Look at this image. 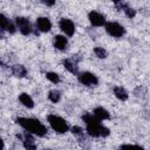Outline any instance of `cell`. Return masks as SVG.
<instances>
[{"instance_id":"30bf717a","label":"cell","mask_w":150,"mask_h":150,"mask_svg":"<svg viewBox=\"0 0 150 150\" xmlns=\"http://www.w3.org/2000/svg\"><path fill=\"white\" fill-rule=\"evenodd\" d=\"M0 26H1V32H7L9 34H14L16 30V25L11 21L5 14H0Z\"/></svg>"},{"instance_id":"d4e9b609","label":"cell","mask_w":150,"mask_h":150,"mask_svg":"<svg viewBox=\"0 0 150 150\" xmlns=\"http://www.w3.org/2000/svg\"><path fill=\"white\" fill-rule=\"evenodd\" d=\"M134 94H135V96H137V97H144V96H145V89L142 88V87H137V88L135 89Z\"/></svg>"},{"instance_id":"484cf974","label":"cell","mask_w":150,"mask_h":150,"mask_svg":"<svg viewBox=\"0 0 150 150\" xmlns=\"http://www.w3.org/2000/svg\"><path fill=\"white\" fill-rule=\"evenodd\" d=\"M42 2L47 6H54L55 5V1H42Z\"/></svg>"},{"instance_id":"7c38bea8","label":"cell","mask_w":150,"mask_h":150,"mask_svg":"<svg viewBox=\"0 0 150 150\" xmlns=\"http://www.w3.org/2000/svg\"><path fill=\"white\" fill-rule=\"evenodd\" d=\"M62 66L64 67L66 70H68L69 73L74 74V75H79V67H77V62L74 61L73 59H63L62 60Z\"/></svg>"},{"instance_id":"8992f818","label":"cell","mask_w":150,"mask_h":150,"mask_svg":"<svg viewBox=\"0 0 150 150\" xmlns=\"http://www.w3.org/2000/svg\"><path fill=\"white\" fill-rule=\"evenodd\" d=\"M15 25L22 35H29L33 32V27H32L30 21L25 16H16L15 18Z\"/></svg>"},{"instance_id":"d6986e66","label":"cell","mask_w":150,"mask_h":150,"mask_svg":"<svg viewBox=\"0 0 150 150\" xmlns=\"http://www.w3.org/2000/svg\"><path fill=\"white\" fill-rule=\"evenodd\" d=\"M46 79H47L48 81H50L52 83H54V84H57V83H60V81H61L60 75L56 74V73H54V71H47V73H46Z\"/></svg>"},{"instance_id":"7402d4cb","label":"cell","mask_w":150,"mask_h":150,"mask_svg":"<svg viewBox=\"0 0 150 150\" xmlns=\"http://www.w3.org/2000/svg\"><path fill=\"white\" fill-rule=\"evenodd\" d=\"M70 131H71V134H73V135H75V136H79L80 138L84 136V132H83V129H82L81 127H79V125H74V127H71V129H70Z\"/></svg>"},{"instance_id":"6da1fadb","label":"cell","mask_w":150,"mask_h":150,"mask_svg":"<svg viewBox=\"0 0 150 150\" xmlns=\"http://www.w3.org/2000/svg\"><path fill=\"white\" fill-rule=\"evenodd\" d=\"M16 124H19L22 129H25V131L30 132L32 135L39 136V137H43L47 134V128L36 118H32V117H18L15 120Z\"/></svg>"},{"instance_id":"603a6c76","label":"cell","mask_w":150,"mask_h":150,"mask_svg":"<svg viewBox=\"0 0 150 150\" xmlns=\"http://www.w3.org/2000/svg\"><path fill=\"white\" fill-rule=\"evenodd\" d=\"M123 12H124V14H125L129 19H132V18H135V15H136V9L132 8V7H130V6H128Z\"/></svg>"},{"instance_id":"ba28073f","label":"cell","mask_w":150,"mask_h":150,"mask_svg":"<svg viewBox=\"0 0 150 150\" xmlns=\"http://www.w3.org/2000/svg\"><path fill=\"white\" fill-rule=\"evenodd\" d=\"M88 19L93 27H102V26H105L107 23L105 16L97 11H90L88 13Z\"/></svg>"},{"instance_id":"e0dca14e","label":"cell","mask_w":150,"mask_h":150,"mask_svg":"<svg viewBox=\"0 0 150 150\" xmlns=\"http://www.w3.org/2000/svg\"><path fill=\"white\" fill-rule=\"evenodd\" d=\"M112 91H114V95L116 96V98H118L120 101H127L128 97H129L128 91H127L123 87H121V86H116V87H114Z\"/></svg>"},{"instance_id":"cb8c5ba5","label":"cell","mask_w":150,"mask_h":150,"mask_svg":"<svg viewBox=\"0 0 150 150\" xmlns=\"http://www.w3.org/2000/svg\"><path fill=\"white\" fill-rule=\"evenodd\" d=\"M114 4H115V6H116V8L120 9V11H124V9L129 6V4L125 2V1H115Z\"/></svg>"},{"instance_id":"52a82bcc","label":"cell","mask_w":150,"mask_h":150,"mask_svg":"<svg viewBox=\"0 0 150 150\" xmlns=\"http://www.w3.org/2000/svg\"><path fill=\"white\" fill-rule=\"evenodd\" d=\"M16 137L22 142V145L26 150H36V143L30 132L25 131L22 134H16Z\"/></svg>"},{"instance_id":"5b68a950","label":"cell","mask_w":150,"mask_h":150,"mask_svg":"<svg viewBox=\"0 0 150 150\" xmlns=\"http://www.w3.org/2000/svg\"><path fill=\"white\" fill-rule=\"evenodd\" d=\"M77 79H79V82L86 87H96L98 84V77L90 71L80 73L77 75Z\"/></svg>"},{"instance_id":"ffe728a7","label":"cell","mask_w":150,"mask_h":150,"mask_svg":"<svg viewBox=\"0 0 150 150\" xmlns=\"http://www.w3.org/2000/svg\"><path fill=\"white\" fill-rule=\"evenodd\" d=\"M93 52H94V54L97 59H105L108 56V53L103 47H95L93 49Z\"/></svg>"},{"instance_id":"277c9868","label":"cell","mask_w":150,"mask_h":150,"mask_svg":"<svg viewBox=\"0 0 150 150\" xmlns=\"http://www.w3.org/2000/svg\"><path fill=\"white\" fill-rule=\"evenodd\" d=\"M105 28V32L112 36V38H122L124 34H125V28L118 23V22H115V21H109L105 23L104 26Z\"/></svg>"},{"instance_id":"44dd1931","label":"cell","mask_w":150,"mask_h":150,"mask_svg":"<svg viewBox=\"0 0 150 150\" xmlns=\"http://www.w3.org/2000/svg\"><path fill=\"white\" fill-rule=\"evenodd\" d=\"M118 150H144L137 144H122L118 146Z\"/></svg>"},{"instance_id":"2e32d148","label":"cell","mask_w":150,"mask_h":150,"mask_svg":"<svg viewBox=\"0 0 150 150\" xmlns=\"http://www.w3.org/2000/svg\"><path fill=\"white\" fill-rule=\"evenodd\" d=\"M93 114L100 120V121H104V120H109L110 118V114L109 111L103 108V107H96L94 110H93Z\"/></svg>"},{"instance_id":"ac0fdd59","label":"cell","mask_w":150,"mask_h":150,"mask_svg":"<svg viewBox=\"0 0 150 150\" xmlns=\"http://www.w3.org/2000/svg\"><path fill=\"white\" fill-rule=\"evenodd\" d=\"M48 100H49L50 102H53V103L60 102V100H61V93H60L59 90H56V89L50 90V91L48 93Z\"/></svg>"},{"instance_id":"4fadbf2b","label":"cell","mask_w":150,"mask_h":150,"mask_svg":"<svg viewBox=\"0 0 150 150\" xmlns=\"http://www.w3.org/2000/svg\"><path fill=\"white\" fill-rule=\"evenodd\" d=\"M54 48L57 50H64L68 46V39L64 35H55L53 40Z\"/></svg>"},{"instance_id":"3957f363","label":"cell","mask_w":150,"mask_h":150,"mask_svg":"<svg viewBox=\"0 0 150 150\" xmlns=\"http://www.w3.org/2000/svg\"><path fill=\"white\" fill-rule=\"evenodd\" d=\"M86 131L88 132L89 136L91 137H108L110 135V130L104 127L103 124H101L100 122L96 123H91V124H87L86 125Z\"/></svg>"},{"instance_id":"5bb4252c","label":"cell","mask_w":150,"mask_h":150,"mask_svg":"<svg viewBox=\"0 0 150 150\" xmlns=\"http://www.w3.org/2000/svg\"><path fill=\"white\" fill-rule=\"evenodd\" d=\"M11 71L12 74L15 76V77H19V79H22L27 75V69L23 64H20V63H16V64H13L11 67Z\"/></svg>"},{"instance_id":"7a4b0ae2","label":"cell","mask_w":150,"mask_h":150,"mask_svg":"<svg viewBox=\"0 0 150 150\" xmlns=\"http://www.w3.org/2000/svg\"><path fill=\"white\" fill-rule=\"evenodd\" d=\"M47 121H48L50 128L57 134H64V132L69 131V125H68L67 121L59 115L50 114L47 116Z\"/></svg>"},{"instance_id":"8fae6325","label":"cell","mask_w":150,"mask_h":150,"mask_svg":"<svg viewBox=\"0 0 150 150\" xmlns=\"http://www.w3.org/2000/svg\"><path fill=\"white\" fill-rule=\"evenodd\" d=\"M36 28L39 32H42V33H47L52 29V21L47 18V16H39L36 19Z\"/></svg>"},{"instance_id":"9c48e42d","label":"cell","mask_w":150,"mask_h":150,"mask_svg":"<svg viewBox=\"0 0 150 150\" xmlns=\"http://www.w3.org/2000/svg\"><path fill=\"white\" fill-rule=\"evenodd\" d=\"M59 27L60 29L67 35V36H73L75 33V25L70 19L67 18H62L59 22Z\"/></svg>"},{"instance_id":"4316f807","label":"cell","mask_w":150,"mask_h":150,"mask_svg":"<svg viewBox=\"0 0 150 150\" xmlns=\"http://www.w3.org/2000/svg\"><path fill=\"white\" fill-rule=\"evenodd\" d=\"M43 150H52V149H43Z\"/></svg>"},{"instance_id":"9a60e30c","label":"cell","mask_w":150,"mask_h":150,"mask_svg":"<svg viewBox=\"0 0 150 150\" xmlns=\"http://www.w3.org/2000/svg\"><path fill=\"white\" fill-rule=\"evenodd\" d=\"M19 101H20V103H21L23 107H26V108H28V109L34 108V101H33V98H32L27 93H21V94L19 95Z\"/></svg>"}]
</instances>
